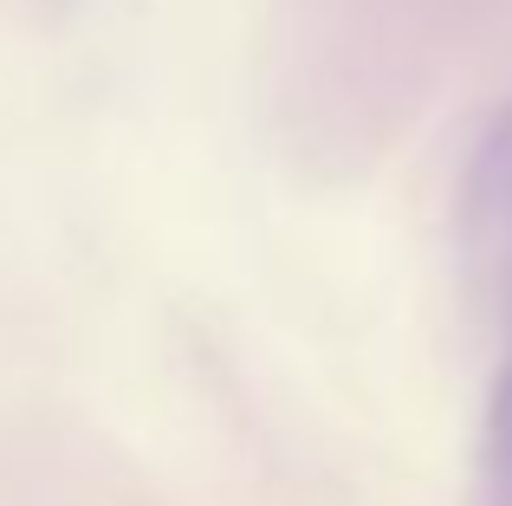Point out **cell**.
Wrapping results in <instances>:
<instances>
[{
    "label": "cell",
    "mask_w": 512,
    "mask_h": 506,
    "mask_svg": "<svg viewBox=\"0 0 512 506\" xmlns=\"http://www.w3.org/2000/svg\"><path fill=\"white\" fill-rule=\"evenodd\" d=\"M461 253L487 299L512 312V104L480 130L461 176Z\"/></svg>",
    "instance_id": "obj_1"
},
{
    "label": "cell",
    "mask_w": 512,
    "mask_h": 506,
    "mask_svg": "<svg viewBox=\"0 0 512 506\" xmlns=\"http://www.w3.org/2000/svg\"><path fill=\"white\" fill-rule=\"evenodd\" d=\"M480 506H512V351L500 364L487 403V435H480Z\"/></svg>",
    "instance_id": "obj_2"
}]
</instances>
